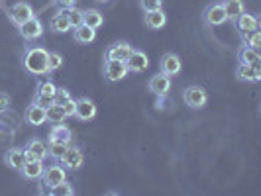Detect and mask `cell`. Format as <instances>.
Segmentation results:
<instances>
[{
    "label": "cell",
    "mask_w": 261,
    "mask_h": 196,
    "mask_svg": "<svg viewBox=\"0 0 261 196\" xmlns=\"http://www.w3.org/2000/svg\"><path fill=\"white\" fill-rule=\"evenodd\" d=\"M47 55L49 51L41 45H32L24 53V69L30 75H47Z\"/></svg>",
    "instance_id": "cell-1"
},
{
    "label": "cell",
    "mask_w": 261,
    "mask_h": 196,
    "mask_svg": "<svg viewBox=\"0 0 261 196\" xmlns=\"http://www.w3.org/2000/svg\"><path fill=\"white\" fill-rule=\"evenodd\" d=\"M183 100L189 108L198 110V108H204V106H206V102H208V94H206V91H204L202 87L191 85V87H187V89L183 91Z\"/></svg>",
    "instance_id": "cell-2"
},
{
    "label": "cell",
    "mask_w": 261,
    "mask_h": 196,
    "mask_svg": "<svg viewBox=\"0 0 261 196\" xmlns=\"http://www.w3.org/2000/svg\"><path fill=\"white\" fill-rule=\"evenodd\" d=\"M202 22L206 24V26H222L228 22V16L224 12V6L222 2H212L208 4L204 10H202Z\"/></svg>",
    "instance_id": "cell-3"
},
{
    "label": "cell",
    "mask_w": 261,
    "mask_h": 196,
    "mask_svg": "<svg viewBox=\"0 0 261 196\" xmlns=\"http://www.w3.org/2000/svg\"><path fill=\"white\" fill-rule=\"evenodd\" d=\"M59 163L69 171H77L83 167V163H85V153H83V149L79 147V145H73L69 144L67 147V151L63 153V157L59 159Z\"/></svg>",
    "instance_id": "cell-4"
},
{
    "label": "cell",
    "mask_w": 261,
    "mask_h": 196,
    "mask_svg": "<svg viewBox=\"0 0 261 196\" xmlns=\"http://www.w3.org/2000/svg\"><path fill=\"white\" fill-rule=\"evenodd\" d=\"M67 179V169L57 161V163H53V165H47V167H43V173H41V183L43 186H55L57 183H61V181H65Z\"/></svg>",
    "instance_id": "cell-5"
},
{
    "label": "cell",
    "mask_w": 261,
    "mask_h": 196,
    "mask_svg": "<svg viewBox=\"0 0 261 196\" xmlns=\"http://www.w3.org/2000/svg\"><path fill=\"white\" fill-rule=\"evenodd\" d=\"M128 77V67L126 61H118V59H106L105 61V78L108 82H118L122 78Z\"/></svg>",
    "instance_id": "cell-6"
},
{
    "label": "cell",
    "mask_w": 261,
    "mask_h": 196,
    "mask_svg": "<svg viewBox=\"0 0 261 196\" xmlns=\"http://www.w3.org/2000/svg\"><path fill=\"white\" fill-rule=\"evenodd\" d=\"M18 32H20V36L24 39L34 41V39H39L43 36V24H41V20H39L38 16H32L30 20H26L24 24L18 26Z\"/></svg>",
    "instance_id": "cell-7"
},
{
    "label": "cell",
    "mask_w": 261,
    "mask_h": 196,
    "mask_svg": "<svg viewBox=\"0 0 261 196\" xmlns=\"http://www.w3.org/2000/svg\"><path fill=\"white\" fill-rule=\"evenodd\" d=\"M32 16H36V12H34L32 4H28V2H24V0L16 2L12 8H10V12H8L10 22H12V24H16V26L24 24V22H26V20H30Z\"/></svg>",
    "instance_id": "cell-8"
},
{
    "label": "cell",
    "mask_w": 261,
    "mask_h": 196,
    "mask_svg": "<svg viewBox=\"0 0 261 196\" xmlns=\"http://www.w3.org/2000/svg\"><path fill=\"white\" fill-rule=\"evenodd\" d=\"M75 118H79L81 122H91L96 118V104L91 98L81 96L75 100Z\"/></svg>",
    "instance_id": "cell-9"
},
{
    "label": "cell",
    "mask_w": 261,
    "mask_h": 196,
    "mask_svg": "<svg viewBox=\"0 0 261 196\" xmlns=\"http://www.w3.org/2000/svg\"><path fill=\"white\" fill-rule=\"evenodd\" d=\"M126 67H128V73H144L145 69L149 67L147 53L142 51V49H132V53L126 59Z\"/></svg>",
    "instance_id": "cell-10"
},
{
    "label": "cell",
    "mask_w": 261,
    "mask_h": 196,
    "mask_svg": "<svg viewBox=\"0 0 261 196\" xmlns=\"http://www.w3.org/2000/svg\"><path fill=\"white\" fill-rule=\"evenodd\" d=\"M147 87H149V91L153 92L155 96L159 98H163V96H167L171 91V77H167L165 73H155L153 77L149 78V82H147Z\"/></svg>",
    "instance_id": "cell-11"
},
{
    "label": "cell",
    "mask_w": 261,
    "mask_h": 196,
    "mask_svg": "<svg viewBox=\"0 0 261 196\" xmlns=\"http://www.w3.org/2000/svg\"><path fill=\"white\" fill-rule=\"evenodd\" d=\"M181 67H183V63H181V57L177 53H165L161 57V61H159V71L165 73L167 77L179 75L181 73Z\"/></svg>",
    "instance_id": "cell-12"
},
{
    "label": "cell",
    "mask_w": 261,
    "mask_h": 196,
    "mask_svg": "<svg viewBox=\"0 0 261 196\" xmlns=\"http://www.w3.org/2000/svg\"><path fill=\"white\" fill-rule=\"evenodd\" d=\"M236 78H238V80H244V82H259L261 63H255V65L238 63V67H236Z\"/></svg>",
    "instance_id": "cell-13"
},
{
    "label": "cell",
    "mask_w": 261,
    "mask_h": 196,
    "mask_svg": "<svg viewBox=\"0 0 261 196\" xmlns=\"http://www.w3.org/2000/svg\"><path fill=\"white\" fill-rule=\"evenodd\" d=\"M47 142H63V144H73V131L67 126L65 122L61 124H53V128L49 130Z\"/></svg>",
    "instance_id": "cell-14"
},
{
    "label": "cell",
    "mask_w": 261,
    "mask_h": 196,
    "mask_svg": "<svg viewBox=\"0 0 261 196\" xmlns=\"http://www.w3.org/2000/svg\"><path fill=\"white\" fill-rule=\"evenodd\" d=\"M234 22H236V27H238V32H240V34L259 30V18H257V16H253V14L246 12V10L240 14Z\"/></svg>",
    "instance_id": "cell-15"
},
{
    "label": "cell",
    "mask_w": 261,
    "mask_h": 196,
    "mask_svg": "<svg viewBox=\"0 0 261 196\" xmlns=\"http://www.w3.org/2000/svg\"><path fill=\"white\" fill-rule=\"evenodd\" d=\"M26 159H24V149L22 147H10L6 153H4V165L8 169L20 171L24 167Z\"/></svg>",
    "instance_id": "cell-16"
},
{
    "label": "cell",
    "mask_w": 261,
    "mask_h": 196,
    "mask_svg": "<svg viewBox=\"0 0 261 196\" xmlns=\"http://www.w3.org/2000/svg\"><path fill=\"white\" fill-rule=\"evenodd\" d=\"M26 181H38L41 179V173H43V161L41 159H34V161H26L24 167L18 171Z\"/></svg>",
    "instance_id": "cell-17"
},
{
    "label": "cell",
    "mask_w": 261,
    "mask_h": 196,
    "mask_svg": "<svg viewBox=\"0 0 261 196\" xmlns=\"http://www.w3.org/2000/svg\"><path fill=\"white\" fill-rule=\"evenodd\" d=\"M132 47L128 41H116L106 49V59H118V61H126L128 55L132 53Z\"/></svg>",
    "instance_id": "cell-18"
},
{
    "label": "cell",
    "mask_w": 261,
    "mask_h": 196,
    "mask_svg": "<svg viewBox=\"0 0 261 196\" xmlns=\"http://www.w3.org/2000/svg\"><path fill=\"white\" fill-rule=\"evenodd\" d=\"M144 24L149 30H161L167 24V14L163 12V8L151 10V12H144Z\"/></svg>",
    "instance_id": "cell-19"
},
{
    "label": "cell",
    "mask_w": 261,
    "mask_h": 196,
    "mask_svg": "<svg viewBox=\"0 0 261 196\" xmlns=\"http://www.w3.org/2000/svg\"><path fill=\"white\" fill-rule=\"evenodd\" d=\"M73 39H75L77 43H81V45L92 43V41L96 39V30H94V27L85 26V24H81V26L73 27Z\"/></svg>",
    "instance_id": "cell-20"
},
{
    "label": "cell",
    "mask_w": 261,
    "mask_h": 196,
    "mask_svg": "<svg viewBox=\"0 0 261 196\" xmlns=\"http://www.w3.org/2000/svg\"><path fill=\"white\" fill-rule=\"evenodd\" d=\"M26 122L30 126H41V124H45L47 122L45 120V108H41L36 102H32L26 108Z\"/></svg>",
    "instance_id": "cell-21"
},
{
    "label": "cell",
    "mask_w": 261,
    "mask_h": 196,
    "mask_svg": "<svg viewBox=\"0 0 261 196\" xmlns=\"http://www.w3.org/2000/svg\"><path fill=\"white\" fill-rule=\"evenodd\" d=\"M238 63H244V65H255V63H261V55L257 49L253 47H248V45H242L238 49Z\"/></svg>",
    "instance_id": "cell-22"
},
{
    "label": "cell",
    "mask_w": 261,
    "mask_h": 196,
    "mask_svg": "<svg viewBox=\"0 0 261 196\" xmlns=\"http://www.w3.org/2000/svg\"><path fill=\"white\" fill-rule=\"evenodd\" d=\"M49 27L55 34H67L71 30V24H69V18H67L65 10H59L53 16L51 20H49Z\"/></svg>",
    "instance_id": "cell-23"
},
{
    "label": "cell",
    "mask_w": 261,
    "mask_h": 196,
    "mask_svg": "<svg viewBox=\"0 0 261 196\" xmlns=\"http://www.w3.org/2000/svg\"><path fill=\"white\" fill-rule=\"evenodd\" d=\"M83 24L89 27H94V30H98V27L105 24V16L98 12L96 8L83 10Z\"/></svg>",
    "instance_id": "cell-24"
},
{
    "label": "cell",
    "mask_w": 261,
    "mask_h": 196,
    "mask_svg": "<svg viewBox=\"0 0 261 196\" xmlns=\"http://www.w3.org/2000/svg\"><path fill=\"white\" fill-rule=\"evenodd\" d=\"M222 6L230 22H234L236 18L244 12V2L242 0H222Z\"/></svg>",
    "instance_id": "cell-25"
},
{
    "label": "cell",
    "mask_w": 261,
    "mask_h": 196,
    "mask_svg": "<svg viewBox=\"0 0 261 196\" xmlns=\"http://www.w3.org/2000/svg\"><path fill=\"white\" fill-rule=\"evenodd\" d=\"M24 149H28L30 153H34V157H36V159H41V161L47 157V144L41 142V139H30Z\"/></svg>",
    "instance_id": "cell-26"
},
{
    "label": "cell",
    "mask_w": 261,
    "mask_h": 196,
    "mask_svg": "<svg viewBox=\"0 0 261 196\" xmlns=\"http://www.w3.org/2000/svg\"><path fill=\"white\" fill-rule=\"evenodd\" d=\"M49 190V194L51 196H73L75 194V188H73V184L69 183V181H61V183H57L55 186H49L47 188Z\"/></svg>",
    "instance_id": "cell-27"
},
{
    "label": "cell",
    "mask_w": 261,
    "mask_h": 196,
    "mask_svg": "<svg viewBox=\"0 0 261 196\" xmlns=\"http://www.w3.org/2000/svg\"><path fill=\"white\" fill-rule=\"evenodd\" d=\"M45 120L51 122V124H61V122H65L67 120V116H65V112H63L61 106L53 104L45 110Z\"/></svg>",
    "instance_id": "cell-28"
},
{
    "label": "cell",
    "mask_w": 261,
    "mask_h": 196,
    "mask_svg": "<svg viewBox=\"0 0 261 196\" xmlns=\"http://www.w3.org/2000/svg\"><path fill=\"white\" fill-rule=\"evenodd\" d=\"M242 36V45H248V47H253L259 51V45H261V34L259 30H253V32H246V34H240Z\"/></svg>",
    "instance_id": "cell-29"
},
{
    "label": "cell",
    "mask_w": 261,
    "mask_h": 196,
    "mask_svg": "<svg viewBox=\"0 0 261 196\" xmlns=\"http://www.w3.org/2000/svg\"><path fill=\"white\" fill-rule=\"evenodd\" d=\"M67 147H69V144H63V142H49V145H47V155L53 157L55 161H59L63 157V153L67 151Z\"/></svg>",
    "instance_id": "cell-30"
},
{
    "label": "cell",
    "mask_w": 261,
    "mask_h": 196,
    "mask_svg": "<svg viewBox=\"0 0 261 196\" xmlns=\"http://www.w3.org/2000/svg\"><path fill=\"white\" fill-rule=\"evenodd\" d=\"M67 18H69V24H71V27H77L83 24V10L81 8H77V6H73V8H67L65 10Z\"/></svg>",
    "instance_id": "cell-31"
},
{
    "label": "cell",
    "mask_w": 261,
    "mask_h": 196,
    "mask_svg": "<svg viewBox=\"0 0 261 196\" xmlns=\"http://www.w3.org/2000/svg\"><path fill=\"white\" fill-rule=\"evenodd\" d=\"M61 65H63V57L57 51H49V55H47V73L57 71Z\"/></svg>",
    "instance_id": "cell-32"
},
{
    "label": "cell",
    "mask_w": 261,
    "mask_h": 196,
    "mask_svg": "<svg viewBox=\"0 0 261 196\" xmlns=\"http://www.w3.org/2000/svg\"><path fill=\"white\" fill-rule=\"evenodd\" d=\"M69 98H71V92L67 91V89H55V92H53V104H65Z\"/></svg>",
    "instance_id": "cell-33"
},
{
    "label": "cell",
    "mask_w": 261,
    "mask_h": 196,
    "mask_svg": "<svg viewBox=\"0 0 261 196\" xmlns=\"http://www.w3.org/2000/svg\"><path fill=\"white\" fill-rule=\"evenodd\" d=\"M140 8H142L144 12L159 10V8H163V0H140Z\"/></svg>",
    "instance_id": "cell-34"
},
{
    "label": "cell",
    "mask_w": 261,
    "mask_h": 196,
    "mask_svg": "<svg viewBox=\"0 0 261 196\" xmlns=\"http://www.w3.org/2000/svg\"><path fill=\"white\" fill-rule=\"evenodd\" d=\"M34 102L38 106H41V108H49V106H53V96H49V94H39V92H36V96H34Z\"/></svg>",
    "instance_id": "cell-35"
},
{
    "label": "cell",
    "mask_w": 261,
    "mask_h": 196,
    "mask_svg": "<svg viewBox=\"0 0 261 196\" xmlns=\"http://www.w3.org/2000/svg\"><path fill=\"white\" fill-rule=\"evenodd\" d=\"M55 85H53L51 80H43V82H39L38 85V92L39 94H49V96H53V92H55Z\"/></svg>",
    "instance_id": "cell-36"
},
{
    "label": "cell",
    "mask_w": 261,
    "mask_h": 196,
    "mask_svg": "<svg viewBox=\"0 0 261 196\" xmlns=\"http://www.w3.org/2000/svg\"><path fill=\"white\" fill-rule=\"evenodd\" d=\"M61 108H63V112H65L67 118L75 116V100H73V98H69L65 104H61Z\"/></svg>",
    "instance_id": "cell-37"
},
{
    "label": "cell",
    "mask_w": 261,
    "mask_h": 196,
    "mask_svg": "<svg viewBox=\"0 0 261 196\" xmlns=\"http://www.w3.org/2000/svg\"><path fill=\"white\" fill-rule=\"evenodd\" d=\"M10 108V96L6 92H0V112H6Z\"/></svg>",
    "instance_id": "cell-38"
},
{
    "label": "cell",
    "mask_w": 261,
    "mask_h": 196,
    "mask_svg": "<svg viewBox=\"0 0 261 196\" xmlns=\"http://www.w3.org/2000/svg\"><path fill=\"white\" fill-rule=\"evenodd\" d=\"M57 2V6L61 8V10H67V8H73L75 4H77V0H55Z\"/></svg>",
    "instance_id": "cell-39"
},
{
    "label": "cell",
    "mask_w": 261,
    "mask_h": 196,
    "mask_svg": "<svg viewBox=\"0 0 261 196\" xmlns=\"http://www.w3.org/2000/svg\"><path fill=\"white\" fill-rule=\"evenodd\" d=\"M96 2H100V4H105V2H110V0H96Z\"/></svg>",
    "instance_id": "cell-40"
}]
</instances>
